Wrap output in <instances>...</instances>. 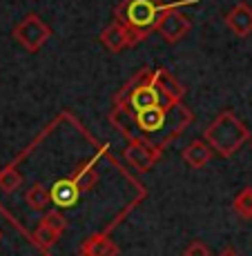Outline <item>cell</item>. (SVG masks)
<instances>
[{"label": "cell", "instance_id": "1", "mask_svg": "<svg viewBox=\"0 0 252 256\" xmlns=\"http://www.w3.org/2000/svg\"><path fill=\"white\" fill-rule=\"evenodd\" d=\"M110 122L130 142H150L156 150L165 152V147L190 127L192 112L183 102H176L172 107L156 105L143 112H130L125 105L114 102Z\"/></svg>", "mask_w": 252, "mask_h": 256}, {"label": "cell", "instance_id": "2", "mask_svg": "<svg viewBox=\"0 0 252 256\" xmlns=\"http://www.w3.org/2000/svg\"><path fill=\"white\" fill-rule=\"evenodd\" d=\"M201 0H174V2H161V0H121L114 9V20L121 22L130 32L132 40L141 42L159 29L161 20L170 12L181 7H192Z\"/></svg>", "mask_w": 252, "mask_h": 256}, {"label": "cell", "instance_id": "3", "mask_svg": "<svg viewBox=\"0 0 252 256\" xmlns=\"http://www.w3.org/2000/svg\"><path fill=\"white\" fill-rule=\"evenodd\" d=\"M203 138L219 156L232 158V154H236L250 140V130L234 112H221L203 130Z\"/></svg>", "mask_w": 252, "mask_h": 256}, {"label": "cell", "instance_id": "4", "mask_svg": "<svg viewBox=\"0 0 252 256\" xmlns=\"http://www.w3.org/2000/svg\"><path fill=\"white\" fill-rule=\"evenodd\" d=\"M152 76H154V70H150V67L138 70L134 76L118 90V94L114 96V102L125 105L130 112H143V110H147V107L163 105L161 94L156 90Z\"/></svg>", "mask_w": 252, "mask_h": 256}, {"label": "cell", "instance_id": "5", "mask_svg": "<svg viewBox=\"0 0 252 256\" xmlns=\"http://www.w3.org/2000/svg\"><path fill=\"white\" fill-rule=\"evenodd\" d=\"M52 36V29L41 20V16L36 14H27L21 22L14 27V38L18 45H23L29 54H36Z\"/></svg>", "mask_w": 252, "mask_h": 256}, {"label": "cell", "instance_id": "6", "mask_svg": "<svg viewBox=\"0 0 252 256\" xmlns=\"http://www.w3.org/2000/svg\"><path fill=\"white\" fill-rule=\"evenodd\" d=\"M67 230V218L61 212H45V216L41 218V223L34 230V243L41 250H49L61 240V236Z\"/></svg>", "mask_w": 252, "mask_h": 256}, {"label": "cell", "instance_id": "7", "mask_svg": "<svg viewBox=\"0 0 252 256\" xmlns=\"http://www.w3.org/2000/svg\"><path fill=\"white\" fill-rule=\"evenodd\" d=\"M163 152L156 150L154 145H150V142H130V145L125 147V152H123V158L127 160L130 165H134L138 172H147L154 167V163L161 158Z\"/></svg>", "mask_w": 252, "mask_h": 256}, {"label": "cell", "instance_id": "8", "mask_svg": "<svg viewBox=\"0 0 252 256\" xmlns=\"http://www.w3.org/2000/svg\"><path fill=\"white\" fill-rule=\"evenodd\" d=\"M152 80H154L156 90H159V94H161L163 107H172V105H176V102L183 100L185 87L181 85V82L176 80V78L172 76L167 70H163V67H161V70H154V76H152Z\"/></svg>", "mask_w": 252, "mask_h": 256}, {"label": "cell", "instance_id": "9", "mask_svg": "<svg viewBox=\"0 0 252 256\" xmlns=\"http://www.w3.org/2000/svg\"><path fill=\"white\" fill-rule=\"evenodd\" d=\"M190 29H192L190 16H185V14H181L179 9H174V12H170L165 18H163L156 32L161 34V38L165 42H179L181 38L187 36Z\"/></svg>", "mask_w": 252, "mask_h": 256}, {"label": "cell", "instance_id": "10", "mask_svg": "<svg viewBox=\"0 0 252 256\" xmlns=\"http://www.w3.org/2000/svg\"><path fill=\"white\" fill-rule=\"evenodd\" d=\"M101 45L105 47L107 52L118 54V52H123V49H127V47H134V40H132L130 32H127L121 22L114 20L101 32Z\"/></svg>", "mask_w": 252, "mask_h": 256}, {"label": "cell", "instance_id": "11", "mask_svg": "<svg viewBox=\"0 0 252 256\" xmlns=\"http://www.w3.org/2000/svg\"><path fill=\"white\" fill-rule=\"evenodd\" d=\"M49 196H52V203L56 205V208L67 210V208H74V205L81 200L83 192L72 178H63V180H56V183L52 185Z\"/></svg>", "mask_w": 252, "mask_h": 256}, {"label": "cell", "instance_id": "12", "mask_svg": "<svg viewBox=\"0 0 252 256\" xmlns=\"http://www.w3.org/2000/svg\"><path fill=\"white\" fill-rule=\"evenodd\" d=\"M225 24L234 36L248 38L252 34V7L248 2H239L236 7H232L225 16Z\"/></svg>", "mask_w": 252, "mask_h": 256}, {"label": "cell", "instance_id": "13", "mask_svg": "<svg viewBox=\"0 0 252 256\" xmlns=\"http://www.w3.org/2000/svg\"><path fill=\"white\" fill-rule=\"evenodd\" d=\"M181 156H183V160L192 167V170H201V167H205L212 160L214 150H212L210 142L205 138H201V140H192L190 145L181 152Z\"/></svg>", "mask_w": 252, "mask_h": 256}, {"label": "cell", "instance_id": "14", "mask_svg": "<svg viewBox=\"0 0 252 256\" xmlns=\"http://www.w3.org/2000/svg\"><path fill=\"white\" fill-rule=\"evenodd\" d=\"M85 256H118V245L107 234H92L83 245Z\"/></svg>", "mask_w": 252, "mask_h": 256}, {"label": "cell", "instance_id": "15", "mask_svg": "<svg viewBox=\"0 0 252 256\" xmlns=\"http://www.w3.org/2000/svg\"><path fill=\"white\" fill-rule=\"evenodd\" d=\"M25 203L29 205V210L34 212H45L47 205L52 203V196H49V190H45L43 183H34L25 194Z\"/></svg>", "mask_w": 252, "mask_h": 256}, {"label": "cell", "instance_id": "16", "mask_svg": "<svg viewBox=\"0 0 252 256\" xmlns=\"http://www.w3.org/2000/svg\"><path fill=\"white\" fill-rule=\"evenodd\" d=\"M69 178L81 187L83 194H85L87 190H92V187L96 185V180H98V172L94 170V160H92V163H83L72 176H69Z\"/></svg>", "mask_w": 252, "mask_h": 256}, {"label": "cell", "instance_id": "17", "mask_svg": "<svg viewBox=\"0 0 252 256\" xmlns=\"http://www.w3.org/2000/svg\"><path fill=\"white\" fill-rule=\"evenodd\" d=\"M232 210L241 216V218L250 220L252 218V187H243L232 200Z\"/></svg>", "mask_w": 252, "mask_h": 256}, {"label": "cell", "instance_id": "18", "mask_svg": "<svg viewBox=\"0 0 252 256\" xmlns=\"http://www.w3.org/2000/svg\"><path fill=\"white\" fill-rule=\"evenodd\" d=\"M21 183H23V176H21V172H18L14 165L5 167V170L0 172V190H3V192L12 194V192H16L18 187H21Z\"/></svg>", "mask_w": 252, "mask_h": 256}, {"label": "cell", "instance_id": "19", "mask_svg": "<svg viewBox=\"0 0 252 256\" xmlns=\"http://www.w3.org/2000/svg\"><path fill=\"white\" fill-rule=\"evenodd\" d=\"M183 256H210V250H207L205 243H201V240H194V243H190L185 248V254Z\"/></svg>", "mask_w": 252, "mask_h": 256}, {"label": "cell", "instance_id": "20", "mask_svg": "<svg viewBox=\"0 0 252 256\" xmlns=\"http://www.w3.org/2000/svg\"><path fill=\"white\" fill-rule=\"evenodd\" d=\"M219 256H239V254H236V252H234V250H232V248H225V250H223V252H221Z\"/></svg>", "mask_w": 252, "mask_h": 256}, {"label": "cell", "instance_id": "21", "mask_svg": "<svg viewBox=\"0 0 252 256\" xmlns=\"http://www.w3.org/2000/svg\"><path fill=\"white\" fill-rule=\"evenodd\" d=\"M0 240H3V232H0Z\"/></svg>", "mask_w": 252, "mask_h": 256}, {"label": "cell", "instance_id": "22", "mask_svg": "<svg viewBox=\"0 0 252 256\" xmlns=\"http://www.w3.org/2000/svg\"><path fill=\"white\" fill-rule=\"evenodd\" d=\"M250 147H252V138H250Z\"/></svg>", "mask_w": 252, "mask_h": 256}]
</instances>
